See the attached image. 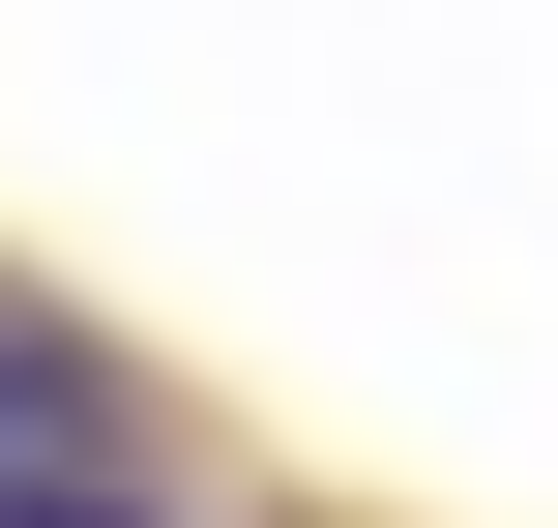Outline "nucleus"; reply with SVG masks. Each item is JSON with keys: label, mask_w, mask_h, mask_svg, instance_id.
<instances>
[{"label": "nucleus", "mask_w": 558, "mask_h": 528, "mask_svg": "<svg viewBox=\"0 0 558 528\" xmlns=\"http://www.w3.org/2000/svg\"><path fill=\"white\" fill-rule=\"evenodd\" d=\"M59 470H118V353L0 323V500H59Z\"/></svg>", "instance_id": "obj_1"}, {"label": "nucleus", "mask_w": 558, "mask_h": 528, "mask_svg": "<svg viewBox=\"0 0 558 528\" xmlns=\"http://www.w3.org/2000/svg\"><path fill=\"white\" fill-rule=\"evenodd\" d=\"M0 528H147V500H118V470H59V500H0Z\"/></svg>", "instance_id": "obj_2"}]
</instances>
